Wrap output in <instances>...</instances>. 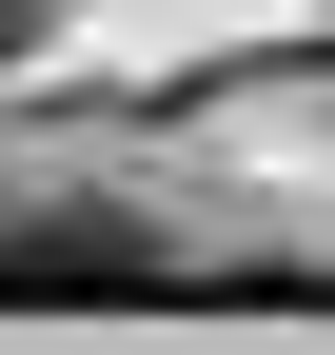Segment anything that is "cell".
<instances>
[{"label":"cell","instance_id":"cell-2","mask_svg":"<svg viewBox=\"0 0 335 355\" xmlns=\"http://www.w3.org/2000/svg\"><path fill=\"white\" fill-rule=\"evenodd\" d=\"M20 20H39V0H0V60H20Z\"/></svg>","mask_w":335,"mask_h":355},{"label":"cell","instance_id":"cell-1","mask_svg":"<svg viewBox=\"0 0 335 355\" xmlns=\"http://www.w3.org/2000/svg\"><path fill=\"white\" fill-rule=\"evenodd\" d=\"M138 237H0V296H138Z\"/></svg>","mask_w":335,"mask_h":355}]
</instances>
